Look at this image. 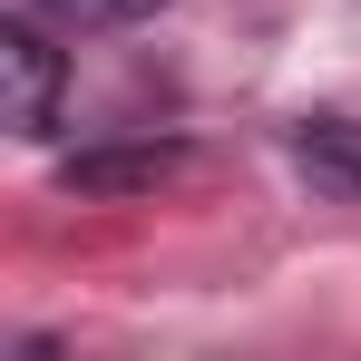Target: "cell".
Wrapping results in <instances>:
<instances>
[{"label":"cell","instance_id":"3957f363","mask_svg":"<svg viewBox=\"0 0 361 361\" xmlns=\"http://www.w3.org/2000/svg\"><path fill=\"white\" fill-rule=\"evenodd\" d=\"M59 30H127V20H147V10H166V0H39Z\"/></svg>","mask_w":361,"mask_h":361},{"label":"cell","instance_id":"6da1fadb","mask_svg":"<svg viewBox=\"0 0 361 361\" xmlns=\"http://www.w3.org/2000/svg\"><path fill=\"white\" fill-rule=\"evenodd\" d=\"M59 49L30 20H0V88H10V137H49L59 127Z\"/></svg>","mask_w":361,"mask_h":361},{"label":"cell","instance_id":"7a4b0ae2","mask_svg":"<svg viewBox=\"0 0 361 361\" xmlns=\"http://www.w3.org/2000/svg\"><path fill=\"white\" fill-rule=\"evenodd\" d=\"M293 166H302L312 195L361 205V118H302L293 127Z\"/></svg>","mask_w":361,"mask_h":361}]
</instances>
